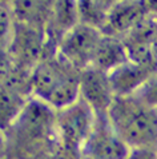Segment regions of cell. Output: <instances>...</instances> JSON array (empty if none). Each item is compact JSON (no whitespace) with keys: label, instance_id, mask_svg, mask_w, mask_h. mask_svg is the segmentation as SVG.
Returning <instances> with one entry per match:
<instances>
[{"label":"cell","instance_id":"6da1fadb","mask_svg":"<svg viewBox=\"0 0 157 159\" xmlns=\"http://www.w3.org/2000/svg\"><path fill=\"white\" fill-rule=\"evenodd\" d=\"M116 134L130 148L157 147V111L136 96L115 98L107 114Z\"/></svg>","mask_w":157,"mask_h":159},{"label":"cell","instance_id":"7a4b0ae2","mask_svg":"<svg viewBox=\"0 0 157 159\" xmlns=\"http://www.w3.org/2000/svg\"><path fill=\"white\" fill-rule=\"evenodd\" d=\"M96 114L81 98L75 104L56 111L53 139L60 150L65 154L77 157L85 143L87 138L92 132L96 123Z\"/></svg>","mask_w":157,"mask_h":159},{"label":"cell","instance_id":"3957f363","mask_svg":"<svg viewBox=\"0 0 157 159\" xmlns=\"http://www.w3.org/2000/svg\"><path fill=\"white\" fill-rule=\"evenodd\" d=\"M101 38V31L87 24L77 23L59 39L56 54L76 71L81 72L92 67Z\"/></svg>","mask_w":157,"mask_h":159},{"label":"cell","instance_id":"277c9868","mask_svg":"<svg viewBox=\"0 0 157 159\" xmlns=\"http://www.w3.org/2000/svg\"><path fill=\"white\" fill-rule=\"evenodd\" d=\"M56 111L44 102L29 98L27 104L10 130L15 132L20 142L36 144L40 140L53 139ZM55 142V139H53Z\"/></svg>","mask_w":157,"mask_h":159},{"label":"cell","instance_id":"5b68a950","mask_svg":"<svg viewBox=\"0 0 157 159\" xmlns=\"http://www.w3.org/2000/svg\"><path fill=\"white\" fill-rule=\"evenodd\" d=\"M78 74L80 72L71 67L57 54L52 58H44L43 60H39L29 72V92L33 95V98L45 102L64 82Z\"/></svg>","mask_w":157,"mask_h":159},{"label":"cell","instance_id":"8992f818","mask_svg":"<svg viewBox=\"0 0 157 159\" xmlns=\"http://www.w3.org/2000/svg\"><path fill=\"white\" fill-rule=\"evenodd\" d=\"M130 147L126 144L105 116H97L95 127L78 154V159H126Z\"/></svg>","mask_w":157,"mask_h":159},{"label":"cell","instance_id":"52a82bcc","mask_svg":"<svg viewBox=\"0 0 157 159\" xmlns=\"http://www.w3.org/2000/svg\"><path fill=\"white\" fill-rule=\"evenodd\" d=\"M80 98L93 110L96 116H105L115 100L108 75L95 67L81 71Z\"/></svg>","mask_w":157,"mask_h":159},{"label":"cell","instance_id":"ba28073f","mask_svg":"<svg viewBox=\"0 0 157 159\" xmlns=\"http://www.w3.org/2000/svg\"><path fill=\"white\" fill-rule=\"evenodd\" d=\"M148 16V7L144 2H116L108 12L103 35L123 39Z\"/></svg>","mask_w":157,"mask_h":159},{"label":"cell","instance_id":"9c48e42d","mask_svg":"<svg viewBox=\"0 0 157 159\" xmlns=\"http://www.w3.org/2000/svg\"><path fill=\"white\" fill-rule=\"evenodd\" d=\"M156 71L157 70L152 67L137 64L130 60L119 66L117 68L108 74V79H109L115 98H124V96L134 95L138 91V88Z\"/></svg>","mask_w":157,"mask_h":159},{"label":"cell","instance_id":"30bf717a","mask_svg":"<svg viewBox=\"0 0 157 159\" xmlns=\"http://www.w3.org/2000/svg\"><path fill=\"white\" fill-rule=\"evenodd\" d=\"M29 98L17 86V82L0 84V132H6L20 116Z\"/></svg>","mask_w":157,"mask_h":159},{"label":"cell","instance_id":"8fae6325","mask_svg":"<svg viewBox=\"0 0 157 159\" xmlns=\"http://www.w3.org/2000/svg\"><path fill=\"white\" fill-rule=\"evenodd\" d=\"M128 60V54H126L123 40L103 35L101 40L99 43L97 51H96L92 67L108 75L111 71Z\"/></svg>","mask_w":157,"mask_h":159},{"label":"cell","instance_id":"7c38bea8","mask_svg":"<svg viewBox=\"0 0 157 159\" xmlns=\"http://www.w3.org/2000/svg\"><path fill=\"white\" fill-rule=\"evenodd\" d=\"M76 4H77L78 23L87 24L89 27L101 31L104 24H105L112 3L87 0V2H76Z\"/></svg>","mask_w":157,"mask_h":159},{"label":"cell","instance_id":"4fadbf2b","mask_svg":"<svg viewBox=\"0 0 157 159\" xmlns=\"http://www.w3.org/2000/svg\"><path fill=\"white\" fill-rule=\"evenodd\" d=\"M53 24L62 31V36L78 23L76 2H59L53 4ZM60 36V38H62Z\"/></svg>","mask_w":157,"mask_h":159},{"label":"cell","instance_id":"5bb4252c","mask_svg":"<svg viewBox=\"0 0 157 159\" xmlns=\"http://www.w3.org/2000/svg\"><path fill=\"white\" fill-rule=\"evenodd\" d=\"M14 28L12 10L0 3V51H7V47L12 43Z\"/></svg>","mask_w":157,"mask_h":159},{"label":"cell","instance_id":"9a60e30c","mask_svg":"<svg viewBox=\"0 0 157 159\" xmlns=\"http://www.w3.org/2000/svg\"><path fill=\"white\" fill-rule=\"evenodd\" d=\"M133 96H136L149 108L157 111V71L151 75L149 79L138 88V91Z\"/></svg>","mask_w":157,"mask_h":159},{"label":"cell","instance_id":"2e32d148","mask_svg":"<svg viewBox=\"0 0 157 159\" xmlns=\"http://www.w3.org/2000/svg\"><path fill=\"white\" fill-rule=\"evenodd\" d=\"M14 74V61L7 56V51H0V84L11 82Z\"/></svg>","mask_w":157,"mask_h":159},{"label":"cell","instance_id":"e0dca14e","mask_svg":"<svg viewBox=\"0 0 157 159\" xmlns=\"http://www.w3.org/2000/svg\"><path fill=\"white\" fill-rule=\"evenodd\" d=\"M126 159H157V147L130 148Z\"/></svg>","mask_w":157,"mask_h":159}]
</instances>
